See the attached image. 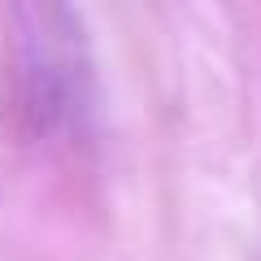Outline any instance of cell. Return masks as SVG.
Segmentation results:
<instances>
[{
  "label": "cell",
  "instance_id": "cell-1",
  "mask_svg": "<svg viewBox=\"0 0 261 261\" xmlns=\"http://www.w3.org/2000/svg\"><path fill=\"white\" fill-rule=\"evenodd\" d=\"M13 48H18L22 109L39 135L83 126L92 113V53L83 18L65 5L31 0L13 5Z\"/></svg>",
  "mask_w": 261,
  "mask_h": 261
}]
</instances>
